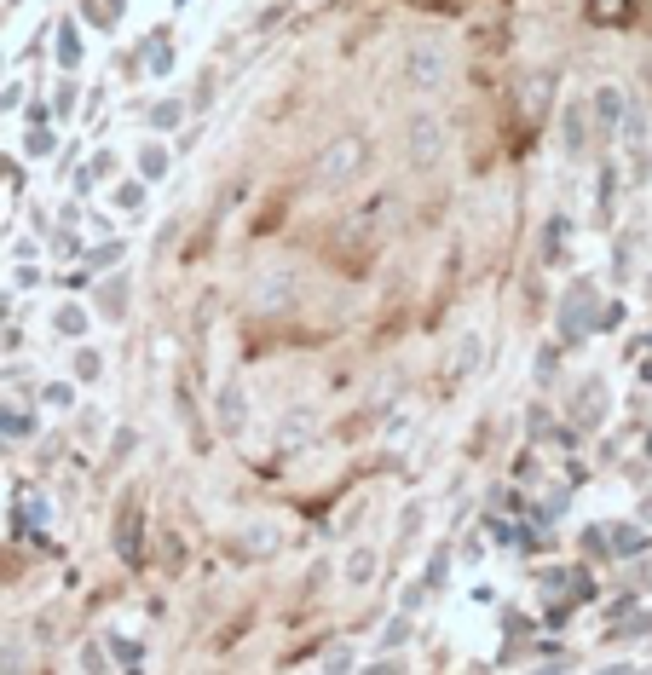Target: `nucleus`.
<instances>
[{
    "label": "nucleus",
    "instance_id": "f257e3e1",
    "mask_svg": "<svg viewBox=\"0 0 652 675\" xmlns=\"http://www.w3.org/2000/svg\"><path fill=\"white\" fill-rule=\"evenodd\" d=\"M364 162H370V139H364V133H341L336 145H324V156L312 162V185H317V191H336V185H346Z\"/></svg>",
    "mask_w": 652,
    "mask_h": 675
},
{
    "label": "nucleus",
    "instance_id": "f03ea898",
    "mask_svg": "<svg viewBox=\"0 0 652 675\" xmlns=\"http://www.w3.org/2000/svg\"><path fill=\"white\" fill-rule=\"evenodd\" d=\"M399 82L410 87V92H433L439 82H444V53L433 41H416L404 53V64H399Z\"/></svg>",
    "mask_w": 652,
    "mask_h": 675
},
{
    "label": "nucleus",
    "instance_id": "7ed1b4c3",
    "mask_svg": "<svg viewBox=\"0 0 652 675\" xmlns=\"http://www.w3.org/2000/svg\"><path fill=\"white\" fill-rule=\"evenodd\" d=\"M444 156V121L439 116H416L410 121V168H433Z\"/></svg>",
    "mask_w": 652,
    "mask_h": 675
},
{
    "label": "nucleus",
    "instance_id": "20e7f679",
    "mask_svg": "<svg viewBox=\"0 0 652 675\" xmlns=\"http://www.w3.org/2000/svg\"><path fill=\"white\" fill-rule=\"evenodd\" d=\"M295 294V272L289 265H272V272H260V284H254V312H283Z\"/></svg>",
    "mask_w": 652,
    "mask_h": 675
},
{
    "label": "nucleus",
    "instance_id": "39448f33",
    "mask_svg": "<svg viewBox=\"0 0 652 675\" xmlns=\"http://www.w3.org/2000/svg\"><path fill=\"white\" fill-rule=\"evenodd\" d=\"M549 99H554V70H537V75H526V92H520V116H526V121H543Z\"/></svg>",
    "mask_w": 652,
    "mask_h": 675
},
{
    "label": "nucleus",
    "instance_id": "423d86ee",
    "mask_svg": "<svg viewBox=\"0 0 652 675\" xmlns=\"http://www.w3.org/2000/svg\"><path fill=\"white\" fill-rule=\"evenodd\" d=\"M116 531H122V554L139 560V502H133V497L122 502V526H116Z\"/></svg>",
    "mask_w": 652,
    "mask_h": 675
},
{
    "label": "nucleus",
    "instance_id": "0eeeda50",
    "mask_svg": "<svg viewBox=\"0 0 652 675\" xmlns=\"http://www.w3.org/2000/svg\"><path fill=\"white\" fill-rule=\"evenodd\" d=\"M237 421H243V392H237V387H226V399H219V428H226V433H237Z\"/></svg>",
    "mask_w": 652,
    "mask_h": 675
},
{
    "label": "nucleus",
    "instance_id": "6e6552de",
    "mask_svg": "<svg viewBox=\"0 0 652 675\" xmlns=\"http://www.w3.org/2000/svg\"><path fill=\"white\" fill-rule=\"evenodd\" d=\"M560 139H566V150H571V156L583 150V110H566V133H560Z\"/></svg>",
    "mask_w": 652,
    "mask_h": 675
},
{
    "label": "nucleus",
    "instance_id": "1a4fd4ad",
    "mask_svg": "<svg viewBox=\"0 0 652 675\" xmlns=\"http://www.w3.org/2000/svg\"><path fill=\"white\" fill-rule=\"evenodd\" d=\"M370 572H375V554H370V548H358V554H353V566H346V577H353V583H364Z\"/></svg>",
    "mask_w": 652,
    "mask_h": 675
},
{
    "label": "nucleus",
    "instance_id": "9d476101",
    "mask_svg": "<svg viewBox=\"0 0 652 675\" xmlns=\"http://www.w3.org/2000/svg\"><path fill=\"white\" fill-rule=\"evenodd\" d=\"M629 0H595V18H624Z\"/></svg>",
    "mask_w": 652,
    "mask_h": 675
}]
</instances>
